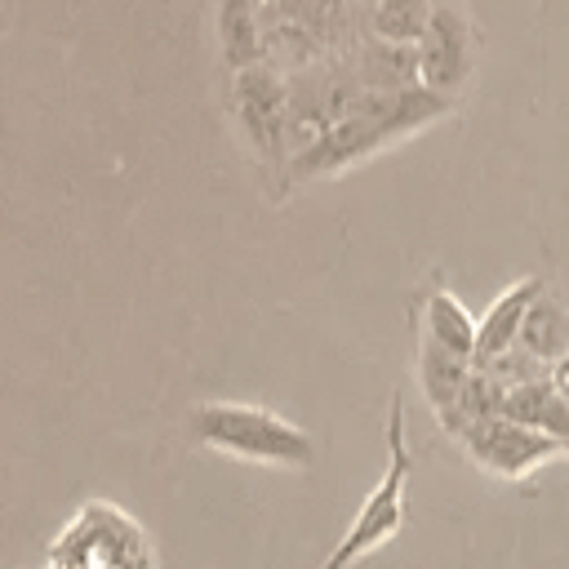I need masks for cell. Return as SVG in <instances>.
Instances as JSON below:
<instances>
[{"instance_id":"cell-1","label":"cell","mask_w":569,"mask_h":569,"mask_svg":"<svg viewBox=\"0 0 569 569\" xmlns=\"http://www.w3.org/2000/svg\"><path fill=\"white\" fill-rule=\"evenodd\" d=\"M187 427L200 445L249 458V462H276V467H311L316 462V440L302 427H293L280 413L258 409V405L209 400V405L191 409Z\"/></svg>"},{"instance_id":"cell-9","label":"cell","mask_w":569,"mask_h":569,"mask_svg":"<svg viewBox=\"0 0 569 569\" xmlns=\"http://www.w3.org/2000/svg\"><path fill=\"white\" fill-rule=\"evenodd\" d=\"M436 347H445L449 356L476 365V338H480V320L467 316V307L449 293V289H431L427 293V333Z\"/></svg>"},{"instance_id":"cell-12","label":"cell","mask_w":569,"mask_h":569,"mask_svg":"<svg viewBox=\"0 0 569 569\" xmlns=\"http://www.w3.org/2000/svg\"><path fill=\"white\" fill-rule=\"evenodd\" d=\"M551 382H556V391H560V396H565V405H569V356L551 369Z\"/></svg>"},{"instance_id":"cell-10","label":"cell","mask_w":569,"mask_h":569,"mask_svg":"<svg viewBox=\"0 0 569 569\" xmlns=\"http://www.w3.org/2000/svg\"><path fill=\"white\" fill-rule=\"evenodd\" d=\"M516 351H525L529 360H538L551 373L569 356V316H565V307L551 302V298H538L529 320H525V329H520Z\"/></svg>"},{"instance_id":"cell-3","label":"cell","mask_w":569,"mask_h":569,"mask_svg":"<svg viewBox=\"0 0 569 569\" xmlns=\"http://www.w3.org/2000/svg\"><path fill=\"white\" fill-rule=\"evenodd\" d=\"M458 440L467 445V453H471L485 471H493V476H502V480H520V476H529L533 467H542L547 458L569 453L565 440L542 436V431H533V427H520V422H511V418H502V413L471 418Z\"/></svg>"},{"instance_id":"cell-11","label":"cell","mask_w":569,"mask_h":569,"mask_svg":"<svg viewBox=\"0 0 569 569\" xmlns=\"http://www.w3.org/2000/svg\"><path fill=\"white\" fill-rule=\"evenodd\" d=\"M422 22H431L422 0H387V4H382V13H378V31L396 36V40H409Z\"/></svg>"},{"instance_id":"cell-7","label":"cell","mask_w":569,"mask_h":569,"mask_svg":"<svg viewBox=\"0 0 569 569\" xmlns=\"http://www.w3.org/2000/svg\"><path fill=\"white\" fill-rule=\"evenodd\" d=\"M498 413L511 418V422H520V427H533V431L556 436V440L569 445V405L556 391L551 373L547 378L516 382V387H498Z\"/></svg>"},{"instance_id":"cell-8","label":"cell","mask_w":569,"mask_h":569,"mask_svg":"<svg viewBox=\"0 0 569 569\" xmlns=\"http://www.w3.org/2000/svg\"><path fill=\"white\" fill-rule=\"evenodd\" d=\"M462 67H467V27L458 22L453 9H440L431 13L427 22V44H422V71H427V84L440 93V89H453L462 80Z\"/></svg>"},{"instance_id":"cell-5","label":"cell","mask_w":569,"mask_h":569,"mask_svg":"<svg viewBox=\"0 0 569 569\" xmlns=\"http://www.w3.org/2000/svg\"><path fill=\"white\" fill-rule=\"evenodd\" d=\"M471 373L476 365L449 356L445 347H436L431 338H422V351H418V378H422V391L436 409V418L445 422L449 436L462 431V418H467V391H471Z\"/></svg>"},{"instance_id":"cell-2","label":"cell","mask_w":569,"mask_h":569,"mask_svg":"<svg viewBox=\"0 0 569 569\" xmlns=\"http://www.w3.org/2000/svg\"><path fill=\"white\" fill-rule=\"evenodd\" d=\"M409 471H413V453H409V440H405V405H400V396H391V413H387V471H382V480L373 485V493L356 511L351 529L342 533V542L329 551V560L320 569H347L360 556H369V551H378L382 542L396 538V529L405 520Z\"/></svg>"},{"instance_id":"cell-6","label":"cell","mask_w":569,"mask_h":569,"mask_svg":"<svg viewBox=\"0 0 569 569\" xmlns=\"http://www.w3.org/2000/svg\"><path fill=\"white\" fill-rule=\"evenodd\" d=\"M538 298H542V280H520V284H511V289L485 311L480 338H476V373L493 369L498 360H507V356L516 351L520 329H525V320H529V311H533Z\"/></svg>"},{"instance_id":"cell-4","label":"cell","mask_w":569,"mask_h":569,"mask_svg":"<svg viewBox=\"0 0 569 569\" xmlns=\"http://www.w3.org/2000/svg\"><path fill=\"white\" fill-rule=\"evenodd\" d=\"M431 111H440V98H436V93H405L396 107H378L373 116H360V120L342 124L338 133H329L325 142H316L293 169H298V173H316V169L342 164L351 151L360 156V151L378 147L387 133H396V129H413V124H418L422 116H431Z\"/></svg>"}]
</instances>
